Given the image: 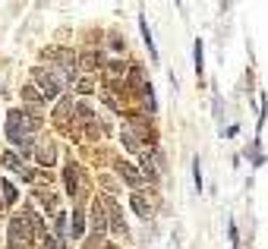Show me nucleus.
<instances>
[{
	"label": "nucleus",
	"instance_id": "17",
	"mask_svg": "<svg viewBox=\"0 0 268 249\" xmlns=\"http://www.w3.org/2000/svg\"><path fill=\"white\" fill-rule=\"evenodd\" d=\"M192 170H196V189H202V167H199V158H196Z\"/></svg>",
	"mask_w": 268,
	"mask_h": 249
},
{
	"label": "nucleus",
	"instance_id": "1",
	"mask_svg": "<svg viewBox=\"0 0 268 249\" xmlns=\"http://www.w3.org/2000/svg\"><path fill=\"white\" fill-rule=\"evenodd\" d=\"M32 85L41 92V98H44V104H47V101H54V98L60 95L63 79H60V73H57L54 66H51V69H44V66H35V69H32Z\"/></svg>",
	"mask_w": 268,
	"mask_h": 249
},
{
	"label": "nucleus",
	"instance_id": "14",
	"mask_svg": "<svg viewBox=\"0 0 268 249\" xmlns=\"http://www.w3.org/2000/svg\"><path fill=\"white\" fill-rule=\"evenodd\" d=\"M142 38H145V44H149V51H152V57H158V51H155V38H152V32H149V22H145V16H142Z\"/></svg>",
	"mask_w": 268,
	"mask_h": 249
},
{
	"label": "nucleus",
	"instance_id": "4",
	"mask_svg": "<svg viewBox=\"0 0 268 249\" xmlns=\"http://www.w3.org/2000/svg\"><path fill=\"white\" fill-rule=\"evenodd\" d=\"M117 173L123 177V183H127V186H133V189H139V186H142V177H139V170H136L133 164L120 161V164H117Z\"/></svg>",
	"mask_w": 268,
	"mask_h": 249
},
{
	"label": "nucleus",
	"instance_id": "5",
	"mask_svg": "<svg viewBox=\"0 0 268 249\" xmlns=\"http://www.w3.org/2000/svg\"><path fill=\"white\" fill-rule=\"evenodd\" d=\"M92 230H95V234H104V230H107V215H104L101 199L92 205Z\"/></svg>",
	"mask_w": 268,
	"mask_h": 249
},
{
	"label": "nucleus",
	"instance_id": "10",
	"mask_svg": "<svg viewBox=\"0 0 268 249\" xmlns=\"http://www.w3.org/2000/svg\"><path fill=\"white\" fill-rule=\"evenodd\" d=\"M35 155H38V164H54V158H57V152H54V145H51V142H47V145H38V148H35Z\"/></svg>",
	"mask_w": 268,
	"mask_h": 249
},
{
	"label": "nucleus",
	"instance_id": "2",
	"mask_svg": "<svg viewBox=\"0 0 268 249\" xmlns=\"http://www.w3.org/2000/svg\"><path fill=\"white\" fill-rule=\"evenodd\" d=\"M32 240V221L29 215H19L10 221V249H26Z\"/></svg>",
	"mask_w": 268,
	"mask_h": 249
},
{
	"label": "nucleus",
	"instance_id": "18",
	"mask_svg": "<svg viewBox=\"0 0 268 249\" xmlns=\"http://www.w3.org/2000/svg\"><path fill=\"white\" fill-rule=\"evenodd\" d=\"M0 205H4V202H0Z\"/></svg>",
	"mask_w": 268,
	"mask_h": 249
},
{
	"label": "nucleus",
	"instance_id": "11",
	"mask_svg": "<svg viewBox=\"0 0 268 249\" xmlns=\"http://www.w3.org/2000/svg\"><path fill=\"white\" fill-rule=\"evenodd\" d=\"M120 139H123V145H127L133 155H142V152H145V148H142V142H139V139H136L130 130H123V133H120Z\"/></svg>",
	"mask_w": 268,
	"mask_h": 249
},
{
	"label": "nucleus",
	"instance_id": "8",
	"mask_svg": "<svg viewBox=\"0 0 268 249\" xmlns=\"http://www.w3.org/2000/svg\"><path fill=\"white\" fill-rule=\"evenodd\" d=\"M130 202H133V208H136V215H139V218H145V221L152 218V205L145 202V195H142V192H133V195H130Z\"/></svg>",
	"mask_w": 268,
	"mask_h": 249
},
{
	"label": "nucleus",
	"instance_id": "15",
	"mask_svg": "<svg viewBox=\"0 0 268 249\" xmlns=\"http://www.w3.org/2000/svg\"><path fill=\"white\" fill-rule=\"evenodd\" d=\"M69 234H73V237H82V211H79V208L73 211V227H69Z\"/></svg>",
	"mask_w": 268,
	"mask_h": 249
},
{
	"label": "nucleus",
	"instance_id": "9",
	"mask_svg": "<svg viewBox=\"0 0 268 249\" xmlns=\"http://www.w3.org/2000/svg\"><path fill=\"white\" fill-rule=\"evenodd\" d=\"M139 158H142V177H145L149 183H158V167H155V161H152L145 152H142Z\"/></svg>",
	"mask_w": 268,
	"mask_h": 249
},
{
	"label": "nucleus",
	"instance_id": "12",
	"mask_svg": "<svg viewBox=\"0 0 268 249\" xmlns=\"http://www.w3.org/2000/svg\"><path fill=\"white\" fill-rule=\"evenodd\" d=\"M130 82H133V88H139V92H145V88H149V85H145V76H142V69H139V66L130 69Z\"/></svg>",
	"mask_w": 268,
	"mask_h": 249
},
{
	"label": "nucleus",
	"instance_id": "3",
	"mask_svg": "<svg viewBox=\"0 0 268 249\" xmlns=\"http://www.w3.org/2000/svg\"><path fill=\"white\" fill-rule=\"evenodd\" d=\"M107 211H104V215H107V227H114L117 230V234H127V221H123V215H120V208H117V202L111 199V195H104V202H101Z\"/></svg>",
	"mask_w": 268,
	"mask_h": 249
},
{
	"label": "nucleus",
	"instance_id": "7",
	"mask_svg": "<svg viewBox=\"0 0 268 249\" xmlns=\"http://www.w3.org/2000/svg\"><path fill=\"white\" fill-rule=\"evenodd\" d=\"M63 180H66V189H69V195H76L79 192V167L69 161L66 164V170H63Z\"/></svg>",
	"mask_w": 268,
	"mask_h": 249
},
{
	"label": "nucleus",
	"instance_id": "16",
	"mask_svg": "<svg viewBox=\"0 0 268 249\" xmlns=\"http://www.w3.org/2000/svg\"><path fill=\"white\" fill-rule=\"evenodd\" d=\"M196 73H202V41H196Z\"/></svg>",
	"mask_w": 268,
	"mask_h": 249
},
{
	"label": "nucleus",
	"instance_id": "13",
	"mask_svg": "<svg viewBox=\"0 0 268 249\" xmlns=\"http://www.w3.org/2000/svg\"><path fill=\"white\" fill-rule=\"evenodd\" d=\"M0 192H4V205H10V202H16V186L13 183H7V180H0Z\"/></svg>",
	"mask_w": 268,
	"mask_h": 249
},
{
	"label": "nucleus",
	"instance_id": "6",
	"mask_svg": "<svg viewBox=\"0 0 268 249\" xmlns=\"http://www.w3.org/2000/svg\"><path fill=\"white\" fill-rule=\"evenodd\" d=\"M22 101H26V104H29V108H32V114H35V111H38V108H41V104H44V98H41V92H38V88H35L32 82H29V85L22 88Z\"/></svg>",
	"mask_w": 268,
	"mask_h": 249
}]
</instances>
